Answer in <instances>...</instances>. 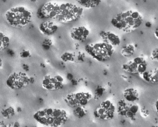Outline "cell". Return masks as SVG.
Masks as SVG:
<instances>
[{"mask_svg":"<svg viewBox=\"0 0 158 127\" xmlns=\"http://www.w3.org/2000/svg\"><path fill=\"white\" fill-rule=\"evenodd\" d=\"M76 55L72 52H66L60 56L61 59L64 62H73L75 60Z\"/></svg>","mask_w":158,"mask_h":127,"instance_id":"cell-20","label":"cell"},{"mask_svg":"<svg viewBox=\"0 0 158 127\" xmlns=\"http://www.w3.org/2000/svg\"><path fill=\"white\" fill-rule=\"evenodd\" d=\"M139 76L146 81L158 83V68L149 71L146 70Z\"/></svg>","mask_w":158,"mask_h":127,"instance_id":"cell-15","label":"cell"},{"mask_svg":"<svg viewBox=\"0 0 158 127\" xmlns=\"http://www.w3.org/2000/svg\"><path fill=\"white\" fill-rule=\"evenodd\" d=\"M2 60L1 59L0 60V66L1 67L2 66Z\"/></svg>","mask_w":158,"mask_h":127,"instance_id":"cell-29","label":"cell"},{"mask_svg":"<svg viewBox=\"0 0 158 127\" xmlns=\"http://www.w3.org/2000/svg\"><path fill=\"white\" fill-rule=\"evenodd\" d=\"M89 34V30L84 26H80L73 28L71 30L70 35L73 40L82 42L85 41Z\"/></svg>","mask_w":158,"mask_h":127,"instance_id":"cell-12","label":"cell"},{"mask_svg":"<svg viewBox=\"0 0 158 127\" xmlns=\"http://www.w3.org/2000/svg\"><path fill=\"white\" fill-rule=\"evenodd\" d=\"M19 55L22 58H26L30 57L31 54L29 50L23 49L20 52Z\"/></svg>","mask_w":158,"mask_h":127,"instance_id":"cell-24","label":"cell"},{"mask_svg":"<svg viewBox=\"0 0 158 127\" xmlns=\"http://www.w3.org/2000/svg\"><path fill=\"white\" fill-rule=\"evenodd\" d=\"M86 53L92 58L99 62L110 58L114 51L113 46L104 42L90 43L85 47Z\"/></svg>","mask_w":158,"mask_h":127,"instance_id":"cell-5","label":"cell"},{"mask_svg":"<svg viewBox=\"0 0 158 127\" xmlns=\"http://www.w3.org/2000/svg\"><path fill=\"white\" fill-rule=\"evenodd\" d=\"M115 106L109 100L102 102L94 112L95 117L102 120H108L112 118L114 116Z\"/></svg>","mask_w":158,"mask_h":127,"instance_id":"cell-7","label":"cell"},{"mask_svg":"<svg viewBox=\"0 0 158 127\" xmlns=\"http://www.w3.org/2000/svg\"><path fill=\"white\" fill-rule=\"evenodd\" d=\"M57 29V26L53 21L49 20L42 23L39 27L40 32L42 34L47 36L53 34Z\"/></svg>","mask_w":158,"mask_h":127,"instance_id":"cell-14","label":"cell"},{"mask_svg":"<svg viewBox=\"0 0 158 127\" xmlns=\"http://www.w3.org/2000/svg\"><path fill=\"white\" fill-rule=\"evenodd\" d=\"M77 2L82 6L86 8L95 7L101 2L100 0H80Z\"/></svg>","mask_w":158,"mask_h":127,"instance_id":"cell-18","label":"cell"},{"mask_svg":"<svg viewBox=\"0 0 158 127\" xmlns=\"http://www.w3.org/2000/svg\"><path fill=\"white\" fill-rule=\"evenodd\" d=\"M31 79L26 73L15 72L8 77L6 83L7 86L13 90L21 89L28 85Z\"/></svg>","mask_w":158,"mask_h":127,"instance_id":"cell-6","label":"cell"},{"mask_svg":"<svg viewBox=\"0 0 158 127\" xmlns=\"http://www.w3.org/2000/svg\"><path fill=\"white\" fill-rule=\"evenodd\" d=\"M33 117L40 123L52 127L61 126L68 118L67 113L64 110L52 108L38 111L34 114Z\"/></svg>","mask_w":158,"mask_h":127,"instance_id":"cell-2","label":"cell"},{"mask_svg":"<svg viewBox=\"0 0 158 127\" xmlns=\"http://www.w3.org/2000/svg\"><path fill=\"white\" fill-rule=\"evenodd\" d=\"M100 35L103 42L110 44L113 46H118L120 44V38L115 33L110 31H102Z\"/></svg>","mask_w":158,"mask_h":127,"instance_id":"cell-13","label":"cell"},{"mask_svg":"<svg viewBox=\"0 0 158 127\" xmlns=\"http://www.w3.org/2000/svg\"><path fill=\"white\" fill-rule=\"evenodd\" d=\"M154 34L155 37L158 39V28L155 31Z\"/></svg>","mask_w":158,"mask_h":127,"instance_id":"cell-27","label":"cell"},{"mask_svg":"<svg viewBox=\"0 0 158 127\" xmlns=\"http://www.w3.org/2000/svg\"><path fill=\"white\" fill-rule=\"evenodd\" d=\"M0 50H2L8 46L10 43V39L3 33L0 32Z\"/></svg>","mask_w":158,"mask_h":127,"instance_id":"cell-19","label":"cell"},{"mask_svg":"<svg viewBox=\"0 0 158 127\" xmlns=\"http://www.w3.org/2000/svg\"><path fill=\"white\" fill-rule=\"evenodd\" d=\"M122 68L129 73L139 75L147 70V64L143 57L139 56L123 64Z\"/></svg>","mask_w":158,"mask_h":127,"instance_id":"cell-8","label":"cell"},{"mask_svg":"<svg viewBox=\"0 0 158 127\" xmlns=\"http://www.w3.org/2000/svg\"><path fill=\"white\" fill-rule=\"evenodd\" d=\"M150 58L153 60L158 61V48L155 49L152 51Z\"/></svg>","mask_w":158,"mask_h":127,"instance_id":"cell-25","label":"cell"},{"mask_svg":"<svg viewBox=\"0 0 158 127\" xmlns=\"http://www.w3.org/2000/svg\"><path fill=\"white\" fill-rule=\"evenodd\" d=\"M92 96L91 94L88 92L73 93L68 94L64 100L72 106H83L87 104Z\"/></svg>","mask_w":158,"mask_h":127,"instance_id":"cell-9","label":"cell"},{"mask_svg":"<svg viewBox=\"0 0 158 127\" xmlns=\"http://www.w3.org/2000/svg\"><path fill=\"white\" fill-rule=\"evenodd\" d=\"M75 112L76 115L80 117L86 115V112L85 109L81 107H78L75 109Z\"/></svg>","mask_w":158,"mask_h":127,"instance_id":"cell-22","label":"cell"},{"mask_svg":"<svg viewBox=\"0 0 158 127\" xmlns=\"http://www.w3.org/2000/svg\"><path fill=\"white\" fill-rule=\"evenodd\" d=\"M155 107L156 111L158 114V99L156 101L155 104Z\"/></svg>","mask_w":158,"mask_h":127,"instance_id":"cell-26","label":"cell"},{"mask_svg":"<svg viewBox=\"0 0 158 127\" xmlns=\"http://www.w3.org/2000/svg\"><path fill=\"white\" fill-rule=\"evenodd\" d=\"M135 50V46L133 44H130L123 47L121 52L122 55L124 57H129L134 54Z\"/></svg>","mask_w":158,"mask_h":127,"instance_id":"cell-17","label":"cell"},{"mask_svg":"<svg viewBox=\"0 0 158 127\" xmlns=\"http://www.w3.org/2000/svg\"><path fill=\"white\" fill-rule=\"evenodd\" d=\"M52 44V42L51 39H46L43 42L42 46L44 49L47 50L49 49Z\"/></svg>","mask_w":158,"mask_h":127,"instance_id":"cell-23","label":"cell"},{"mask_svg":"<svg viewBox=\"0 0 158 127\" xmlns=\"http://www.w3.org/2000/svg\"><path fill=\"white\" fill-rule=\"evenodd\" d=\"M15 111L14 108L10 106L3 110L1 112L2 116L5 118H9L15 115Z\"/></svg>","mask_w":158,"mask_h":127,"instance_id":"cell-21","label":"cell"},{"mask_svg":"<svg viewBox=\"0 0 158 127\" xmlns=\"http://www.w3.org/2000/svg\"><path fill=\"white\" fill-rule=\"evenodd\" d=\"M123 95L127 101L130 102L138 100L139 97L138 91L133 88H128L125 89L123 91Z\"/></svg>","mask_w":158,"mask_h":127,"instance_id":"cell-16","label":"cell"},{"mask_svg":"<svg viewBox=\"0 0 158 127\" xmlns=\"http://www.w3.org/2000/svg\"><path fill=\"white\" fill-rule=\"evenodd\" d=\"M142 20L139 13L131 11H123L117 14L111 20L112 25L124 32H131L137 29Z\"/></svg>","mask_w":158,"mask_h":127,"instance_id":"cell-3","label":"cell"},{"mask_svg":"<svg viewBox=\"0 0 158 127\" xmlns=\"http://www.w3.org/2000/svg\"><path fill=\"white\" fill-rule=\"evenodd\" d=\"M83 11L82 8L71 3L52 2H46L41 9L44 17L64 23L77 20L81 16Z\"/></svg>","mask_w":158,"mask_h":127,"instance_id":"cell-1","label":"cell"},{"mask_svg":"<svg viewBox=\"0 0 158 127\" xmlns=\"http://www.w3.org/2000/svg\"><path fill=\"white\" fill-rule=\"evenodd\" d=\"M64 82L63 77L60 75H46L43 78L42 85L43 88L48 90H57L63 88Z\"/></svg>","mask_w":158,"mask_h":127,"instance_id":"cell-10","label":"cell"},{"mask_svg":"<svg viewBox=\"0 0 158 127\" xmlns=\"http://www.w3.org/2000/svg\"><path fill=\"white\" fill-rule=\"evenodd\" d=\"M7 23L11 26L17 28L23 27L30 23L32 16V12L22 6L12 7L5 14Z\"/></svg>","mask_w":158,"mask_h":127,"instance_id":"cell-4","label":"cell"},{"mask_svg":"<svg viewBox=\"0 0 158 127\" xmlns=\"http://www.w3.org/2000/svg\"><path fill=\"white\" fill-rule=\"evenodd\" d=\"M118 105V114L127 118H131L135 116L139 109L138 105L128 104L123 100L120 101Z\"/></svg>","mask_w":158,"mask_h":127,"instance_id":"cell-11","label":"cell"},{"mask_svg":"<svg viewBox=\"0 0 158 127\" xmlns=\"http://www.w3.org/2000/svg\"><path fill=\"white\" fill-rule=\"evenodd\" d=\"M16 123V124L15 123V126H18V125H19V123H18V122H16V123Z\"/></svg>","mask_w":158,"mask_h":127,"instance_id":"cell-28","label":"cell"}]
</instances>
